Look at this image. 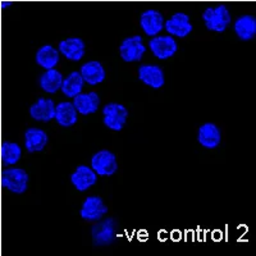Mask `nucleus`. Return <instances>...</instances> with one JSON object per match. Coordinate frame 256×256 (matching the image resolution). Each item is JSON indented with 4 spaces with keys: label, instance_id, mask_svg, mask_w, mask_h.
<instances>
[{
    "label": "nucleus",
    "instance_id": "1",
    "mask_svg": "<svg viewBox=\"0 0 256 256\" xmlns=\"http://www.w3.org/2000/svg\"><path fill=\"white\" fill-rule=\"evenodd\" d=\"M30 177L26 170L18 166H8L0 174V184L9 192L22 195L28 188Z\"/></svg>",
    "mask_w": 256,
    "mask_h": 256
},
{
    "label": "nucleus",
    "instance_id": "2",
    "mask_svg": "<svg viewBox=\"0 0 256 256\" xmlns=\"http://www.w3.org/2000/svg\"><path fill=\"white\" fill-rule=\"evenodd\" d=\"M232 20L230 9L226 6H216L206 8L202 13V20L209 31L224 32Z\"/></svg>",
    "mask_w": 256,
    "mask_h": 256
},
{
    "label": "nucleus",
    "instance_id": "3",
    "mask_svg": "<svg viewBox=\"0 0 256 256\" xmlns=\"http://www.w3.org/2000/svg\"><path fill=\"white\" fill-rule=\"evenodd\" d=\"M116 233H118V223L113 218L100 219V220L95 222L92 230H91V236H92L95 246L112 244L116 241Z\"/></svg>",
    "mask_w": 256,
    "mask_h": 256
},
{
    "label": "nucleus",
    "instance_id": "4",
    "mask_svg": "<svg viewBox=\"0 0 256 256\" xmlns=\"http://www.w3.org/2000/svg\"><path fill=\"white\" fill-rule=\"evenodd\" d=\"M128 110L120 102H109L102 108V122L112 131L120 132L127 123Z\"/></svg>",
    "mask_w": 256,
    "mask_h": 256
},
{
    "label": "nucleus",
    "instance_id": "5",
    "mask_svg": "<svg viewBox=\"0 0 256 256\" xmlns=\"http://www.w3.org/2000/svg\"><path fill=\"white\" fill-rule=\"evenodd\" d=\"M91 168L100 177H110L118 170V162L114 152L100 150L91 158Z\"/></svg>",
    "mask_w": 256,
    "mask_h": 256
},
{
    "label": "nucleus",
    "instance_id": "6",
    "mask_svg": "<svg viewBox=\"0 0 256 256\" xmlns=\"http://www.w3.org/2000/svg\"><path fill=\"white\" fill-rule=\"evenodd\" d=\"M148 49L155 58H158L159 60H166V59L174 56L178 50V44L173 36L156 35L152 36V40L148 41Z\"/></svg>",
    "mask_w": 256,
    "mask_h": 256
},
{
    "label": "nucleus",
    "instance_id": "7",
    "mask_svg": "<svg viewBox=\"0 0 256 256\" xmlns=\"http://www.w3.org/2000/svg\"><path fill=\"white\" fill-rule=\"evenodd\" d=\"M146 52V46L141 36L134 35L124 38L120 45V58L127 63H134L142 59Z\"/></svg>",
    "mask_w": 256,
    "mask_h": 256
},
{
    "label": "nucleus",
    "instance_id": "8",
    "mask_svg": "<svg viewBox=\"0 0 256 256\" xmlns=\"http://www.w3.org/2000/svg\"><path fill=\"white\" fill-rule=\"evenodd\" d=\"M108 214V206L99 196H88L81 205L80 216L86 222H98Z\"/></svg>",
    "mask_w": 256,
    "mask_h": 256
},
{
    "label": "nucleus",
    "instance_id": "9",
    "mask_svg": "<svg viewBox=\"0 0 256 256\" xmlns=\"http://www.w3.org/2000/svg\"><path fill=\"white\" fill-rule=\"evenodd\" d=\"M164 30L168 32V35L173 38H184L188 36L194 30L190 17L186 13H174L169 20H164Z\"/></svg>",
    "mask_w": 256,
    "mask_h": 256
},
{
    "label": "nucleus",
    "instance_id": "10",
    "mask_svg": "<svg viewBox=\"0 0 256 256\" xmlns=\"http://www.w3.org/2000/svg\"><path fill=\"white\" fill-rule=\"evenodd\" d=\"M138 80L154 90H159L166 84L164 70L156 64H142L138 68Z\"/></svg>",
    "mask_w": 256,
    "mask_h": 256
},
{
    "label": "nucleus",
    "instance_id": "11",
    "mask_svg": "<svg viewBox=\"0 0 256 256\" xmlns=\"http://www.w3.org/2000/svg\"><path fill=\"white\" fill-rule=\"evenodd\" d=\"M140 27L146 36H156L164 30V17L159 10L148 9L140 16Z\"/></svg>",
    "mask_w": 256,
    "mask_h": 256
},
{
    "label": "nucleus",
    "instance_id": "12",
    "mask_svg": "<svg viewBox=\"0 0 256 256\" xmlns=\"http://www.w3.org/2000/svg\"><path fill=\"white\" fill-rule=\"evenodd\" d=\"M58 52L62 56L68 60L80 62L86 52V44L80 38H68L62 40L58 45Z\"/></svg>",
    "mask_w": 256,
    "mask_h": 256
},
{
    "label": "nucleus",
    "instance_id": "13",
    "mask_svg": "<svg viewBox=\"0 0 256 256\" xmlns=\"http://www.w3.org/2000/svg\"><path fill=\"white\" fill-rule=\"evenodd\" d=\"M70 182L77 191L84 192L95 186L98 182V174L94 172L91 166L82 164V166H77L74 172L70 174Z\"/></svg>",
    "mask_w": 256,
    "mask_h": 256
},
{
    "label": "nucleus",
    "instance_id": "14",
    "mask_svg": "<svg viewBox=\"0 0 256 256\" xmlns=\"http://www.w3.org/2000/svg\"><path fill=\"white\" fill-rule=\"evenodd\" d=\"M198 141L205 148H209V150L216 148L220 145L222 141L220 128L216 123L212 122L201 124L198 131Z\"/></svg>",
    "mask_w": 256,
    "mask_h": 256
},
{
    "label": "nucleus",
    "instance_id": "15",
    "mask_svg": "<svg viewBox=\"0 0 256 256\" xmlns=\"http://www.w3.org/2000/svg\"><path fill=\"white\" fill-rule=\"evenodd\" d=\"M73 105L77 113L81 116H91L96 113L100 106V98L95 91L90 92H80L73 98Z\"/></svg>",
    "mask_w": 256,
    "mask_h": 256
},
{
    "label": "nucleus",
    "instance_id": "16",
    "mask_svg": "<svg viewBox=\"0 0 256 256\" xmlns=\"http://www.w3.org/2000/svg\"><path fill=\"white\" fill-rule=\"evenodd\" d=\"M54 114H56V102L46 98L38 99L30 108V116L36 122H50L54 120Z\"/></svg>",
    "mask_w": 256,
    "mask_h": 256
},
{
    "label": "nucleus",
    "instance_id": "17",
    "mask_svg": "<svg viewBox=\"0 0 256 256\" xmlns=\"http://www.w3.org/2000/svg\"><path fill=\"white\" fill-rule=\"evenodd\" d=\"M49 136L41 128L31 127L24 132V148L28 152H40L46 148Z\"/></svg>",
    "mask_w": 256,
    "mask_h": 256
},
{
    "label": "nucleus",
    "instance_id": "18",
    "mask_svg": "<svg viewBox=\"0 0 256 256\" xmlns=\"http://www.w3.org/2000/svg\"><path fill=\"white\" fill-rule=\"evenodd\" d=\"M54 120H56L60 127L70 128L74 126L78 120V113H77L74 105L72 102H60L56 105V114Z\"/></svg>",
    "mask_w": 256,
    "mask_h": 256
},
{
    "label": "nucleus",
    "instance_id": "19",
    "mask_svg": "<svg viewBox=\"0 0 256 256\" xmlns=\"http://www.w3.org/2000/svg\"><path fill=\"white\" fill-rule=\"evenodd\" d=\"M80 74L84 78V84H90V86H96V84H102L106 77L102 64L98 60L86 62L80 70Z\"/></svg>",
    "mask_w": 256,
    "mask_h": 256
},
{
    "label": "nucleus",
    "instance_id": "20",
    "mask_svg": "<svg viewBox=\"0 0 256 256\" xmlns=\"http://www.w3.org/2000/svg\"><path fill=\"white\" fill-rule=\"evenodd\" d=\"M233 30L237 38L242 41H250L256 36V18L244 14L237 18L233 24Z\"/></svg>",
    "mask_w": 256,
    "mask_h": 256
},
{
    "label": "nucleus",
    "instance_id": "21",
    "mask_svg": "<svg viewBox=\"0 0 256 256\" xmlns=\"http://www.w3.org/2000/svg\"><path fill=\"white\" fill-rule=\"evenodd\" d=\"M35 60L36 64L42 70H52V68H56L58 66L59 60H60V54H59L56 48L49 44L42 45L36 52Z\"/></svg>",
    "mask_w": 256,
    "mask_h": 256
},
{
    "label": "nucleus",
    "instance_id": "22",
    "mask_svg": "<svg viewBox=\"0 0 256 256\" xmlns=\"http://www.w3.org/2000/svg\"><path fill=\"white\" fill-rule=\"evenodd\" d=\"M63 74L56 68L46 70L38 78V84L41 90L46 94H56L60 90L62 82H63Z\"/></svg>",
    "mask_w": 256,
    "mask_h": 256
},
{
    "label": "nucleus",
    "instance_id": "23",
    "mask_svg": "<svg viewBox=\"0 0 256 256\" xmlns=\"http://www.w3.org/2000/svg\"><path fill=\"white\" fill-rule=\"evenodd\" d=\"M22 156V148L18 144L12 141H4L0 146V162L4 166H12L20 162Z\"/></svg>",
    "mask_w": 256,
    "mask_h": 256
},
{
    "label": "nucleus",
    "instance_id": "24",
    "mask_svg": "<svg viewBox=\"0 0 256 256\" xmlns=\"http://www.w3.org/2000/svg\"><path fill=\"white\" fill-rule=\"evenodd\" d=\"M84 86V81L82 78V76L80 74V72L74 70V72H70L67 77H64L63 82H62V92L64 96L67 98H74L76 95H78L80 92H82Z\"/></svg>",
    "mask_w": 256,
    "mask_h": 256
},
{
    "label": "nucleus",
    "instance_id": "25",
    "mask_svg": "<svg viewBox=\"0 0 256 256\" xmlns=\"http://www.w3.org/2000/svg\"><path fill=\"white\" fill-rule=\"evenodd\" d=\"M9 6H10V2H2V3H0V6H2V8H8Z\"/></svg>",
    "mask_w": 256,
    "mask_h": 256
}]
</instances>
